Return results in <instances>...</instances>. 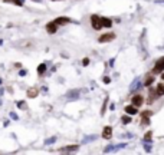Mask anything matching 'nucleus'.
I'll list each match as a JSON object with an SVG mask.
<instances>
[{"label": "nucleus", "instance_id": "nucleus-1", "mask_svg": "<svg viewBox=\"0 0 164 155\" xmlns=\"http://www.w3.org/2000/svg\"><path fill=\"white\" fill-rule=\"evenodd\" d=\"M91 25H92V27H94L95 30H99V29L102 27L101 17H99V16H96V14H92V16H91Z\"/></svg>", "mask_w": 164, "mask_h": 155}, {"label": "nucleus", "instance_id": "nucleus-2", "mask_svg": "<svg viewBox=\"0 0 164 155\" xmlns=\"http://www.w3.org/2000/svg\"><path fill=\"white\" fill-rule=\"evenodd\" d=\"M58 23L53 20V22H49L48 25H46V32L49 33V35H53V33H56V30H58Z\"/></svg>", "mask_w": 164, "mask_h": 155}, {"label": "nucleus", "instance_id": "nucleus-3", "mask_svg": "<svg viewBox=\"0 0 164 155\" xmlns=\"http://www.w3.org/2000/svg\"><path fill=\"white\" fill-rule=\"evenodd\" d=\"M163 71H164V56L160 58V59L156 62V68L153 69V72H154V73H161Z\"/></svg>", "mask_w": 164, "mask_h": 155}, {"label": "nucleus", "instance_id": "nucleus-4", "mask_svg": "<svg viewBox=\"0 0 164 155\" xmlns=\"http://www.w3.org/2000/svg\"><path fill=\"white\" fill-rule=\"evenodd\" d=\"M114 39H115V35H114V33H105V35H102V36L99 38V43H107V42L114 40Z\"/></svg>", "mask_w": 164, "mask_h": 155}, {"label": "nucleus", "instance_id": "nucleus-5", "mask_svg": "<svg viewBox=\"0 0 164 155\" xmlns=\"http://www.w3.org/2000/svg\"><path fill=\"white\" fill-rule=\"evenodd\" d=\"M111 136H112V128H111V126H105L104 131H102V138L110 139Z\"/></svg>", "mask_w": 164, "mask_h": 155}, {"label": "nucleus", "instance_id": "nucleus-6", "mask_svg": "<svg viewBox=\"0 0 164 155\" xmlns=\"http://www.w3.org/2000/svg\"><path fill=\"white\" fill-rule=\"evenodd\" d=\"M143 102H144V99H143L141 95H135V96L132 98V105H134V106H141Z\"/></svg>", "mask_w": 164, "mask_h": 155}, {"label": "nucleus", "instance_id": "nucleus-7", "mask_svg": "<svg viewBox=\"0 0 164 155\" xmlns=\"http://www.w3.org/2000/svg\"><path fill=\"white\" fill-rule=\"evenodd\" d=\"M125 112L128 114V115H135L138 111H137V106H134V105H130V106H125Z\"/></svg>", "mask_w": 164, "mask_h": 155}, {"label": "nucleus", "instance_id": "nucleus-8", "mask_svg": "<svg viewBox=\"0 0 164 155\" xmlns=\"http://www.w3.org/2000/svg\"><path fill=\"white\" fill-rule=\"evenodd\" d=\"M101 22H102V27H111L112 26V22L108 17H101Z\"/></svg>", "mask_w": 164, "mask_h": 155}, {"label": "nucleus", "instance_id": "nucleus-9", "mask_svg": "<svg viewBox=\"0 0 164 155\" xmlns=\"http://www.w3.org/2000/svg\"><path fill=\"white\" fill-rule=\"evenodd\" d=\"M55 22H56L59 26H62V25L69 23V19H68V17H58V19H55Z\"/></svg>", "mask_w": 164, "mask_h": 155}, {"label": "nucleus", "instance_id": "nucleus-10", "mask_svg": "<svg viewBox=\"0 0 164 155\" xmlns=\"http://www.w3.org/2000/svg\"><path fill=\"white\" fill-rule=\"evenodd\" d=\"M38 93H39V92H38V89H35V88H32V89L28 91V96H29V98H36Z\"/></svg>", "mask_w": 164, "mask_h": 155}, {"label": "nucleus", "instance_id": "nucleus-11", "mask_svg": "<svg viewBox=\"0 0 164 155\" xmlns=\"http://www.w3.org/2000/svg\"><path fill=\"white\" fill-rule=\"evenodd\" d=\"M156 91H157V95H158V96H163L164 95V83H160Z\"/></svg>", "mask_w": 164, "mask_h": 155}, {"label": "nucleus", "instance_id": "nucleus-12", "mask_svg": "<svg viewBox=\"0 0 164 155\" xmlns=\"http://www.w3.org/2000/svg\"><path fill=\"white\" fill-rule=\"evenodd\" d=\"M45 71H46V65H45V63H41V65H39V68H38V73L42 75Z\"/></svg>", "mask_w": 164, "mask_h": 155}, {"label": "nucleus", "instance_id": "nucleus-13", "mask_svg": "<svg viewBox=\"0 0 164 155\" xmlns=\"http://www.w3.org/2000/svg\"><path fill=\"white\" fill-rule=\"evenodd\" d=\"M153 80H154V78L148 76V78H147V79H145V82H144V85H145V86H150V85L153 83Z\"/></svg>", "mask_w": 164, "mask_h": 155}, {"label": "nucleus", "instance_id": "nucleus-14", "mask_svg": "<svg viewBox=\"0 0 164 155\" xmlns=\"http://www.w3.org/2000/svg\"><path fill=\"white\" fill-rule=\"evenodd\" d=\"M141 123H143V125H148V123H150V119H148L147 116H141Z\"/></svg>", "mask_w": 164, "mask_h": 155}, {"label": "nucleus", "instance_id": "nucleus-15", "mask_svg": "<svg viewBox=\"0 0 164 155\" xmlns=\"http://www.w3.org/2000/svg\"><path fill=\"white\" fill-rule=\"evenodd\" d=\"M121 121H123L124 123H130V122H131V118H130V116H123Z\"/></svg>", "mask_w": 164, "mask_h": 155}, {"label": "nucleus", "instance_id": "nucleus-16", "mask_svg": "<svg viewBox=\"0 0 164 155\" xmlns=\"http://www.w3.org/2000/svg\"><path fill=\"white\" fill-rule=\"evenodd\" d=\"M151 115H153V112H151V111H144V112L141 114V116H147V118H150Z\"/></svg>", "mask_w": 164, "mask_h": 155}, {"label": "nucleus", "instance_id": "nucleus-17", "mask_svg": "<svg viewBox=\"0 0 164 155\" xmlns=\"http://www.w3.org/2000/svg\"><path fill=\"white\" fill-rule=\"evenodd\" d=\"M151 135H153L151 132H147L145 136H144V139H145V141H151Z\"/></svg>", "mask_w": 164, "mask_h": 155}, {"label": "nucleus", "instance_id": "nucleus-18", "mask_svg": "<svg viewBox=\"0 0 164 155\" xmlns=\"http://www.w3.org/2000/svg\"><path fill=\"white\" fill-rule=\"evenodd\" d=\"M4 1H6V3H9V1H10V3H16V4H22V1H20V0H4Z\"/></svg>", "mask_w": 164, "mask_h": 155}, {"label": "nucleus", "instance_id": "nucleus-19", "mask_svg": "<svg viewBox=\"0 0 164 155\" xmlns=\"http://www.w3.org/2000/svg\"><path fill=\"white\" fill-rule=\"evenodd\" d=\"M82 63H83V66H86V65L89 63V59H88V58H85V59L82 60Z\"/></svg>", "mask_w": 164, "mask_h": 155}, {"label": "nucleus", "instance_id": "nucleus-20", "mask_svg": "<svg viewBox=\"0 0 164 155\" xmlns=\"http://www.w3.org/2000/svg\"><path fill=\"white\" fill-rule=\"evenodd\" d=\"M161 78H163V80H164V73H163V75H161Z\"/></svg>", "mask_w": 164, "mask_h": 155}]
</instances>
